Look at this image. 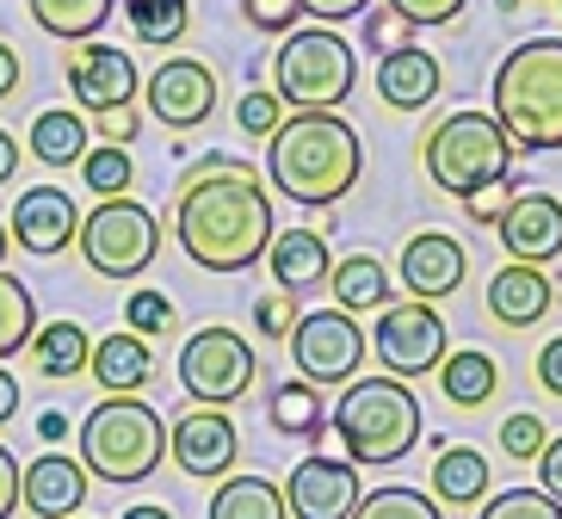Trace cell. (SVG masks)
Here are the masks:
<instances>
[{
    "label": "cell",
    "mask_w": 562,
    "mask_h": 519,
    "mask_svg": "<svg viewBox=\"0 0 562 519\" xmlns=\"http://www.w3.org/2000/svg\"><path fill=\"white\" fill-rule=\"evenodd\" d=\"M279 235V211L260 168L241 155H199L173 192V241L204 272H248Z\"/></svg>",
    "instance_id": "1"
},
{
    "label": "cell",
    "mask_w": 562,
    "mask_h": 519,
    "mask_svg": "<svg viewBox=\"0 0 562 519\" xmlns=\"http://www.w3.org/2000/svg\"><path fill=\"white\" fill-rule=\"evenodd\" d=\"M364 143L340 112H291L266 143V180L303 211H328L359 185Z\"/></svg>",
    "instance_id": "2"
},
{
    "label": "cell",
    "mask_w": 562,
    "mask_h": 519,
    "mask_svg": "<svg viewBox=\"0 0 562 519\" xmlns=\"http://www.w3.org/2000/svg\"><path fill=\"white\" fill-rule=\"evenodd\" d=\"M495 124L513 149H562V37H526L495 68Z\"/></svg>",
    "instance_id": "3"
},
{
    "label": "cell",
    "mask_w": 562,
    "mask_h": 519,
    "mask_svg": "<svg viewBox=\"0 0 562 519\" xmlns=\"http://www.w3.org/2000/svg\"><path fill=\"white\" fill-rule=\"evenodd\" d=\"M81 470L100 483H149L167 458V420L143 396H100L81 415Z\"/></svg>",
    "instance_id": "4"
},
{
    "label": "cell",
    "mask_w": 562,
    "mask_h": 519,
    "mask_svg": "<svg viewBox=\"0 0 562 519\" xmlns=\"http://www.w3.org/2000/svg\"><path fill=\"white\" fill-rule=\"evenodd\" d=\"M328 427L347 445V464H402L420 445V396L396 377H364L347 384Z\"/></svg>",
    "instance_id": "5"
},
{
    "label": "cell",
    "mask_w": 562,
    "mask_h": 519,
    "mask_svg": "<svg viewBox=\"0 0 562 519\" xmlns=\"http://www.w3.org/2000/svg\"><path fill=\"white\" fill-rule=\"evenodd\" d=\"M513 143L507 131L495 124V112H451L439 117L427 131V143H420V168L432 173V185L439 192H451V199H470V192H482V185H495L513 173Z\"/></svg>",
    "instance_id": "6"
},
{
    "label": "cell",
    "mask_w": 562,
    "mask_h": 519,
    "mask_svg": "<svg viewBox=\"0 0 562 519\" xmlns=\"http://www.w3.org/2000/svg\"><path fill=\"white\" fill-rule=\"evenodd\" d=\"M359 87V50L334 25H310V32H291L279 44V63H272V93H279L291 112H340Z\"/></svg>",
    "instance_id": "7"
},
{
    "label": "cell",
    "mask_w": 562,
    "mask_h": 519,
    "mask_svg": "<svg viewBox=\"0 0 562 519\" xmlns=\"http://www.w3.org/2000/svg\"><path fill=\"white\" fill-rule=\"evenodd\" d=\"M75 248L100 279H143L161 253V217L143 199H100L93 211H81Z\"/></svg>",
    "instance_id": "8"
},
{
    "label": "cell",
    "mask_w": 562,
    "mask_h": 519,
    "mask_svg": "<svg viewBox=\"0 0 562 519\" xmlns=\"http://www.w3.org/2000/svg\"><path fill=\"white\" fill-rule=\"evenodd\" d=\"M260 377V359H254V340L211 321L180 347V390L199 408H235Z\"/></svg>",
    "instance_id": "9"
},
{
    "label": "cell",
    "mask_w": 562,
    "mask_h": 519,
    "mask_svg": "<svg viewBox=\"0 0 562 519\" xmlns=\"http://www.w3.org/2000/svg\"><path fill=\"white\" fill-rule=\"evenodd\" d=\"M371 352H378L383 377H396V384H414V377H427V371L446 365L451 352V335H446V316L432 309V303H390L378 309V328H371Z\"/></svg>",
    "instance_id": "10"
},
{
    "label": "cell",
    "mask_w": 562,
    "mask_h": 519,
    "mask_svg": "<svg viewBox=\"0 0 562 519\" xmlns=\"http://www.w3.org/2000/svg\"><path fill=\"white\" fill-rule=\"evenodd\" d=\"M291 365L310 390H347L359 384L364 365V328L340 309H303L297 335H291Z\"/></svg>",
    "instance_id": "11"
},
{
    "label": "cell",
    "mask_w": 562,
    "mask_h": 519,
    "mask_svg": "<svg viewBox=\"0 0 562 519\" xmlns=\"http://www.w3.org/2000/svg\"><path fill=\"white\" fill-rule=\"evenodd\" d=\"M68 100L81 117H112V112H131V100L143 93V75H136L131 50L117 44H75L68 50Z\"/></svg>",
    "instance_id": "12"
},
{
    "label": "cell",
    "mask_w": 562,
    "mask_h": 519,
    "mask_svg": "<svg viewBox=\"0 0 562 519\" xmlns=\"http://www.w3.org/2000/svg\"><path fill=\"white\" fill-rule=\"evenodd\" d=\"M167 452L186 476H199V483H223L235 476V458H241V433H235V420L223 408H180V415L167 420Z\"/></svg>",
    "instance_id": "13"
},
{
    "label": "cell",
    "mask_w": 562,
    "mask_h": 519,
    "mask_svg": "<svg viewBox=\"0 0 562 519\" xmlns=\"http://www.w3.org/2000/svg\"><path fill=\"white\" fill-rule=\"evenodd\" d=\"M216 68L199 63V56H167L155 68L149 81H143V100H149V117H161L167 131H199L204 117L216 112Z\"/></svg>",
    "instance_id": "14"
},
{
    "label": "cell",
    "mask_w": 562,
    "mask_h": 519,
    "mask_svg": "<svg viewBox=\"0 0 562 519\" xmlns=\"http://www.w3.org/2000/svg\"><path fill=\"white\" fill-rule=\"evenodd\" d=\"M359 501H364L359 464H347V458L310 452L284 476V507H291V519H352Z\"/></svg>",
    "instance_id": "15"
},
{
    "label": "cell",
    "mask_w": 562,
    "mask_h": 519,
    "mask_svg": "<svg viewBox=\"0 0 562 519\" xmlns=\"http://www.w3.org/2000/svg\"><path fill=\"white\" fill-rule=\"evenodd\" d=\"M7 235H13L25 253L37 260H50V253H68L75 248V235H81V204L68 199L63 185H32V192H19V204L7 211Z\"/></svg>",
    "instance_id": "16"
},
{
    "label": "cell",
    "mask_w": 562,
    "mask_h": 519,
    "mask_svg": "<svg viewBox=\"0 0 562 519\" xmlns=\"http://www.w3.org/2000/svg\"><path fill=\"white\" fill-rule=\"evenodd\" d=\"M501 248H507L513 267H538L544 272L550 260H562V199L550 192H519L513 211L495 223Z\"/></svg>",
    "instance_id": "17"
},
{
    "label": "cell",
    "mask_w": 562,
    "mask_h": 519,
    "mask_svg": "<svg viewBox=\"0 0 562 519\" xmlns=\"http://www.w3.org/2000/svg\"><path fill=\"white\" fill-rule=\"evenodd\" d=\"M463 279H470V253H463L458 235H446V229L408 235V248H402V285H408L414 303L451 297V291H463Z\"/></svg>",
    "instance_id": "18"
},
{
    "label": "cell",
    "mask_w": 562,
    "mask_h": 519,
    "mask_svg": "<svg viewBox=\"0 0 562 519\" xmlns=\"http://www.w3.org/2000/svg\"><path fill=\"white\" fill-rule=\"evenodd\" d=\"M87 488H93V476L81 470V458L68 452H44L19 470V507L37 519H81Z\"/></svg>",
    "instance_id": "19"
},
{
    "label": "cell",
    "mask_w": 562,
    "mask_h": 519,
    "mask_svg": "<svg viewBox=\"0 0 562 519\" xmlns=\"http://www.w3.org/2000/svg\"><path fill=\"white\" fill-rule=\"evenodd\" d=\"M439 87H446V68H439L432 50H420V44L378 63V100L390 105V112H427V105L439 100Z\"/></svg>",
    "instance_id": "20"
},
{
    "label": "cell",
    "mask_w": 562,
    "mask_h": 519,
    "mask_svg": "<svg viewBox=\"0 0 562 519\" xmlns=\"http://www.w3.org/2000/svg\"><path fill=\"white\" fill-rule=\"evenodd\" d=\"M266 272H272V285L279 291H310L322 285L334 272V253H328V235L322 229H279L272 235V248H266Z\"/></svg>",
    "instance_id": "21"
},
{
    "label": "cell",
    "mask_w": 562,
    "mask_h": 519,
    "mask_svg": "<svg viewBox=\"0 0 562 519\" xmlns=\"http://www.w3.org/2000/svg\"><path fill=\"white\" fill-rule=\"evenodd\" d=\"M550 303H557V285H550L538 267H501L495 279H488V316L501 321V328H531V321L550 316Z\"/></svg>",
    "instance_id": "22"
},
{
    "label": "cell",
    "mask_w": 562,
    "mask_h": 519,
    "mask_svg": "<svg viewBox=\"0 0 562 519\" xmlns=\"http://www.w3.org/2000/svg\"><path fill=\"white\" fill-rule=\"evenodd\" d=\"M93 377H100L105 396H143L155 384V352L149 340H136L131 328H117V335L93 340Z\"/></svg>",
    "instance_id": "23"
},
{
    "label": "cell",
    "mask_w": 562,
    "mask_h": 519,
    "mask_svg": "<svg viewBox=\"0 0 562 519\" xmlns=\"http://www.w3.org/2000/svg\"><path fill=\"white\" fill-rule=\"evenodd\" d=\"M87 149H93V136H87V117L75 105H50L25 124V155L44 168H81Z\"/></svg>",
    "instance_id": "24"
},
{
    "label": "cell",
    "mask_w": 562,
    "mask_h": 519,
    "mask_svg": "<svg viewBox=\"0 0 562 519\" xmlns=\"http://www.w3.org/2000/svg\"><path fill=\"white\" fill-rule=\"evenodd\" d=\"M328 291H334V309L340 316L359 321L364 309L378 316V309H390V267H383L378 253H347V260H334Z\"/></svg>",
    "instance_id": "25"
},
{
    "label": "cell",
    "mask_w": 562,
    "mask_h": 519,
    "mask_svg": "<svg viewBox=\"0 0 562 519\" xmlns=\"http://www.w3.org/2000/svg\"><path fill=\"white\" fill-rule=\"evenodd\" d=\"M32 365L44 371V377H81L87 365H93V335H87L75 316H63V321H37V335H32Z\"/></svg>",
    "instance_id": "26"
},
{
    "label": "cell",
    "mask_w": 562,
    "mask_h": 519,
    "mask_svg": "<svg viewBox=\"0 0 562 519\" xmlns=\"http://www.w3.org/2000/svg\"><path fill=\"white\" fill-rule=\"evenodd\" d=\"M432 501L439 507H482L488 501V458L470 452V445H446L439 464H432Z\"/></svg>",
    "instance_id": "27"
},
{
    "label": "cell",
    "mask_w": 562,
    "mask_h": 519,
    "mask_svg": "<svg viewBox=\"0 0 562 519\" xmlns=\"http://www.w3.org/2000/svg\"><path fill=\"white\" fill-rule=\"evenodd\" d=\"M204 519H291V507H284V488L266 476H223L211 488Z\"/></svg>",
    "instance_id": "28"
},
{
    "label": "cell",
    "mask_w": 562,
    "mask_h": 519,
    "mask_svg": "<svg viewBox=\"0 0 562 519\" xmlns=\"http://www.w3.org/2000/svg\"><path fill=\"white\" fill-rule=\"evenodd\" d=\"M266 420H272L284 439H310V445H322V433H328L322 390H310L303 377H291V384H272V396H266Z\"/></svg>",
    "instance_id": "29"
},
{
    "label": "cell",
    "mask_w": 562,
    "mask_h": 519,
    "mask_svg": "<svg viewBox=\"0 0 562 519\" xmlns=\"http://www.w3.org/2000/svg\"><path fill=\"white\" fill-rule=\"evenodd\" d=\"M25 13L37 19V32L63 37V44H93L100 25L117 13V0H25Z\"/></svg>",
    "instance_id": "30"
},
{
    "label": "cell",
    "mask_w": 562,
    "mask_h": 519,
    "mask_svg": "<svg viewBox=\"0 0 562 519\" xmlns=\"http://www.w3.org/2000/svg\"><path fill=\"white\" fill-rule=\"evenodd\" d=\"M439 390H446L451 408H482V403H495L501 365L488 359V352H476V347L446 352V365H439Z\"/></svg>",
    "instance_id": "31"
},
{
    "label": "cell",
    "mask_w": 562,
    "mask_h": 519,
    "mask_svg": "<svg viewBox=\"0 0 562 519\" xmlns=\"http://www.w3.org/2000/svg\"><path fill=\"white\" fill-rule=\"evenodd\" d=\"M37 335V303H32V285L19 279V272L0 267V365L19 359V352L32 347Z\"/></svg>",
    "instance_id": "32"
},
{
    "label": "cell",
    "mask_w": 562,
    "mask_h": 519,
    "mask_svg": "<svg viewBox=\"0 0 562 519\" xmlns=\"http://www.w3.org/2000/svg\"><path fill=\"white\" fill-rule=\"evenodd\" d=\"M124 19H131V37L136 44H155V50H167V44H180L186 25H192V7L186 0H124Z\"/></svg>",
    "instance_id": "33"
},
{
    "label": "cell",
    "mask_w": 562,
    "mask_h": 519,
    "mask_svg": "<svg viewBox=\"0 0 562 519\" xmlns=\"http://www.w3.org/2000/svg\"><path fill=\"white\" fill-rule=\"evenodd\" d=\"M81 180L93 199H131V180H136V161L131 149H112V143H93L81 161Z\"/></svg>",
    "instance_id": "34"
},
{
    "label": "cell",
    "mask_w": 562,
    "mask_h": 519,
    "mask_svg": "<svg viewBox=\"0 0 562 519\" xmlns=\"http://www.w3.org/2000/svg\"><path fill=\"white\" fill-rule=\"evenodd\" d=\"M352 519H446V514H439V501H432V495L390 483V488H371V495L352 507Z\"/></svg>",
    "instance_id": "35"
},
{
    "label": "cell",
    "mask_w": 562,
    "mask_h": 519,
    "mask_svg": "<svg viewBox=\"0 0 562 519\" xmlns=\"http://www.w3.org/2000/svg\"><path fill=\"white\" fill-rule=\"evenodd\" d=\"M173 297L167 291H131V303H124V328H131L136 340H161V335H173Z\"/></svg>",
    "instance_id": "36"
},
{
    "label": "cell",
    "mask_w": 562,
    "mask_h": 519,
    "mask_svg": "<svg viewBox=\"0 0 562 519\" xmlns=\"http://www.w3.org/2000/svg\"><path fill=\"white\" fill-rule=\"evenodd\" d=\"M297 321H303L297 291H260V297H254V328H260L266 347H272V340H291Z\"/></svg>",
    "instance_id": "37"
},
{
    "label": "cell",
    "mask_w": 562,
    "mask_h": 519,
    "mask_svg": "<svg viewBox=\"0 0 562 519\" xmlns=\"http://www.w3.org/2000/svg\"><path fill=\"white\" fill-rule=\"evenodd\" d=\"M284 100L279 93H266V87H254V93H241V105H235V124H241V136H254V143H272L284 124Z\"/></svg>",
    "instance_id": "38"
},
{
    "label": "cell",
    "mask_w": 562,
    "mask_h": 519,
    "mask_svg": "<svg viewBox=\"0 0 562 519\" xmlns=\"http://www.w3.org/2000/svg\"><path fill=\"white\" fill-rule=\"evenodd\" d=\"M544 445H550V433H544V420H538V415L513 408V415L501 420V452H507L513 464H538V458H544Z\"/></svg>",
    "instance_id": "39"
},
{
    "label": "cell",
    "mask_w": 562,
    "mask_h": 519,
    "mask_svg": "<svg viewBox=\"0 0 562 519\" xmlns=\"http://www.w3.org/2000/svg\"><path fill=\"white\" fill-rule=\"evenodd\" d=\"M476 519H562V507L544 488H507V495H488Z\"/></svg>",
    "instance_id": "40"
},
{
    "label": "cell",
    "mask_w": 562,
    "mask_h": 519,
    "mask_svg": "<svg viewBox=\"0 0 562 519\" xmlns=\"http://www.w3.org/2000/svg\"><path fill=\"white\" fill-rule=\"evenodd\" d=\"M359 25H364V50H378V63H383V56H396V50H414V25H402L390 7H383V13L371 7Z\"/></svg>",
    "instance_id": "41"
},
{
    "label": "cell",
    "mask_w": 562,
    "mask_h": 519,
    "mask_svg": "<svg viewBox=\"0 0 562 519\" xmlns=\"http://www.w3.org/2000/svg\"><path fill=\"white\" fill-rule=\"evenodd\" d=\"M513 199H519V168H513L507 180H495V185H482V192H470V199H463V217H470V223H488V229H495V223L513 211Z\"/></svg>",
    "instance_id": "42"
},
{
    "label": "cell",
    "mask_w": 562,
    "mask_h": 519,
    "mask_svg": "<svg viewBox=\"0 0 562 519\" xmlns=\"http://www.w3.org/2000/svg\"><path fill=\"white\" fill-rule=\"evenodd\" d=\"M241 19H248L254 32L291 37V32H297V19H303V7H297V0H241Z\"/></svg>",
    "instance_id": "43"
},
{
    "label": "cell",
    "mask_w": 562,
    "mask_h": 519,
    "mask_svg": "<svg viewBox=\"0 0 562 519\" xmlns=\"http://www.w3.org/2000/svg\"><path fill=\"white\" fill-rule=\"evenodd\" d=\"M383 7H390L402 25H414V32H420V25H451V19H463V7H470V0H383Z\"/></svg>",
    "instance_id": "44"
},
{
    "label": "cell",
    "mask_w": 562,
    "mask_h": 519,
    "mask_svg": "<svg viewBox=\"0 0 562 519\" xmlns=\"http://www.w3.org/2000/svg\"><path fill=\"white\" fill-rule=\"evenodd\" d=\"M303 7V19H322V25H328V19H364L371 13V0H297Z\"/></svg>",
    "instance_id": "45"
},
{
    "label": "cell",
    "mask_w": 562,
    "mask_h": 519,
    "mask_svg": "<svg viewBox=\"0 0 562 519\" xmlns=\"http://www.w3.org/2000/svg\"><path fill=\"white\" fill-rule=\"evenodd\" d=\"M538 483H544V495L562 507V433L550 439V445H544V458H538Z\"/></svg>",
    "instance_id": "46"
},
{
    "label": "cell",
    "mask_w": 562,
    "mask_h": 519,
    "mask_svg": "<svg viewBox=\"0 0 562 519\" xmlns=\"http://www.w3.org/2000/svg\"><path fill=\"white\" fill-rule=\"evenodd\" d=\"M19 514V458L0 445V519Z\"/></svg>",
    "instance_id": "47"
},
{
    "label": "cell",
    "mask_w": 562,
    "mask_h": 519,
    "mask_svg": "<svg viewBox=\"0 0 562 519\" xmlns=\"http://www.w3.org/2000/svg\"><path fill=\"white\" fill-rule=\"evenodd\" d=\"M100 131H105V143H112V149H131L136 131H143V117H136V112H112V117H100Z\"/></svg>",
    "instance_id": "48"
},
{
    "label": "cell",
    "mask_w": 562,
    "mask_h": 519,
    "mask_svg": "<svg viewBox=\"0 0 562 519\" xmlns=\"http://www.w3.org/2000/svg\"><path fill=\"white\" fill-rule=\"evenodd\" d=\"M538 384H544L550 396H562V335L544 340V352H538Z\"/></svg>",
    "instance_id": "49"
},
{
    "label": "cell",
    "mask_w": 562,
    "mask_h": 519,
    "mask_svg": "<svg viewBox=\"0 0 562 519\" xmlns=\"http://www.w3.org/2000/svg\"><path fill=\"white\" fill-rule=\"evenodd\" d=\"M19 68H25V63H19V50H13V44H0V100H13V93H19Z\"/></svg>",
    "instance_id": "50"
},
{
    "label": "cell",
    "mask_w": 562,
    "mask_h": 519,
    "mask_svg": "<svg viewBox=\"0 0 562 519\" xmlns=\"http://www.w3.org/2000/svg\"><path fill=\"white\" fill-rule=\"evenodd\" d=\"M7 420H19V377L0 365V427H7Z\"/></svg>",
    "instance_id": "51"
},
{
    "label": "cell",
    "mask_w": 562,
    "mask_h": 519,
    "mask_svg": "<svg viewBox=\"0 0 562 519\" xmlns=\"http://www.w3.org/2000/svg\"><path fill=\"white\" fill-rule=\"evenodd\" d=\"M13 168H19V136H13V131H0V185L13 180Z\"/></svg>",
    "instance_id": "52"
},
{
    "label": "cell",
    "mask_w": 562,
    "mask_h": 519,
    "mask_svg": "<svg viewBox=\"0 0 562 519\" xmlns=\"http://www.w3.org/2000/svg\"><path fill=\"white\" fill-rule=\"evenodd\" d=\"M37 439H44V445H56V439H68V415H37Z\"/></svg>",
    "instance_id": "53"
},
{
    "label": "cell",
    "mask_w": 562,
    "mask_h": 519,
    "mask_svg": "<svg viewBox=\"0 0 562 519\" xmlns=\"http://www.w3.org/2000/svg\"><path fill=\"white\" fill-rule=\"evenodd\" d=\"M117 519H173V507H161V501H143V507H124Z\"/></svg>",
    "instance_id": "54"
},
{
    "label": "cell",
    "mask_w": 562,
    "mask_h": 519,
    "mask_svg": "<svg viewBox=\"0 0 562 519\" xmlns=\"http://www.w3.org/2000/svg\"><path fill=\"white\" fill-rule=\"evenodd\" d=\"M7 248H13V235H7V223H0V267H7Z\"/></svg>",
    "instance_id": "55"
},
{
    "label": "cell",
    "mask_w": 562,
    "mask_h": 519,
    "mask_svg": "<svg viewBox=\"0 0 562 519\" xmlns=\"http://www.w3.org/2000/svg\"><path fill=\"white\" fill-rule=\"evenodd\" d=\"M495 7H501V13H513V7H519V0H495Z\"/></svg>",
    "instance_id": "56"
}]
</instances>
